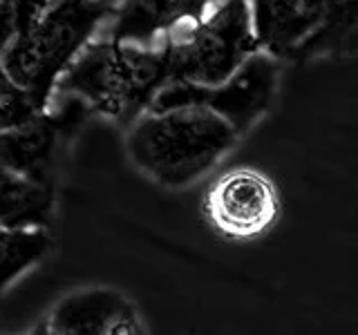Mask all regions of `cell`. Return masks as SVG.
<instances>
[{
    "instance_id": "obj_1",
    "label": "cell",
    "mask_w": 358,
    "mask_h": 335,
    "mask_svg": "<svg viewBox=\"0 0 358 335\" xmlns=\"http://www.w3.org/2000/svg\"><path fill=\"white\" fill-rule=\"evenodd\" d=\"M242 137L220 112L201 103L148 110L128 128L132 165L157 186L179 190L213 170Z\"/></svg>"
},
{
    "instance_id": "obj_2",
    "label": "cell",
    "mask_w": 358,
    "mask_h": 335,
    "mask_svg": "<svg viewBox=\"0 0 358 335\" xmlns=\"http://www.w3.org/2000/svg\"><path fill=\"white\" fill-rule=\"evenodd\" d=\"M164 43L139 45L110 36L94 38L59 78L54 96H76L121 128H130L148 112L168 83Z\"/></svg>"
},
{
    "instance_id": "obj_3",
    "label": "cell",
    "mask_w": 358,
    "mask_h": 335,
    "mask_svg": "<svg viewBox=\"0 0 358 335\" xmlns=\"http://www.w3.org/2000/svg\"><path fill=\"white\" fill-rule=\"evenodd\" d=\"M119 0H52L3 50L7 74L45 110L59 78L103 31Z\"/></svg>"
},
{
    "instance_id": "obj_4",
    "label": "cell",
    "mask_w": 358,
    "mask_h": 335,
    "mask_svg": "<svg viewBox=\"0 0 358 335\" xmlns=\"http://www.w3.org/2000/svg\"><path fill=\"white\" fill-rule=\"evenodd\" d=\"M260 50L280 63L358 56V0H249Z\"/></svg>"
},
{
    "instance_id": "obj_5",
    "label": "cell",
    "mask_w": 358,
    "mask_h": 335,
    "mask_svg": "<svg viewBox=\"0 0 358 335\" xmlns=\"http://www.w3.org/2000/svg\"><path fill=\"white\" fill-rule=\"evenodd\" d=\"M168 59V81L213 87L240 70L260 52L249 0H220L206 16L171 31L162 40Z\"/></svg>"
},
{
    "instance_id": "obj_6",
    "label": "cell",
    "mask_w": 358,
    "mask_h": 335,
    "mask_svg": "<svg viewBox=\"0 0 358 335\" xmlns=\"http://www.w3.org/2000/svg\"><path fill=\"white\" fill-rule=\"evenodd\" d=\"M90 114L76 96L52 98L45 110L0 132V163L31 181L56 186L63 150Z\"/></svg>"
},
{
    "instance_id": "obj_7",
    "label": "cell",
    "mask_w": 358,
    "mask_h": 335,
    "mask_svg": "<svg viewBox=\"0 0 358 335\" xmlns=\"http://www.w3.org/2000/svg\"><path fill=\"white\" fill-rule=\"evenodd\" d=\"M278 59L260 50L251 54L240 65V70L220 85L204 87L168 81L152 100L150 110L201 103L229 119L231 126L240 132V137H244L271 105L278 89Z\"/></svg>"
},
{
    "instance_id": "obj_8",
    "label": "cell",
    "mask_w": 358,
    "mask_h": 335,
    "mask_svg": "<svg viewBox=\"0 0 358 335\" xmlns=\"http://www.w3.org/2000/svg\"><path fill=\"white\" fill-rule=\"evenodd\" d=\"M204 212L210 226L224 237H260L278 221V186L262 170L233 168L208 188Z\"/></svg>"
},
{
    "instance_id": "obj_9",
    "label": "cell",
    "mask_w": 358,
    "mask_h": 335,
    "mask_svg": "<svg viewBox=\"0 0 358 335\" xmlns=\"http://www.w3.org/2000/svg\"><path fill=\"white\" fill-rule=\"evenodd\" d=\"M52 335H137L143 320L132 302L112 288H85L65 295L43 322Z\"/></svg>"
},
{
    "instance_id": "obj_10",
    "label": "cell",
    "mask_w": 358,
    "mask_h": 335,
    "mask_svg": "<svg viewBox=\"0 0 358 335\" xmlns=\"http://www.w3.org/2000/svg\"><path fill=\"white\" fill-rule=\"evenodd\" d=\"M220 0H119L106 25V36L139 45H157L168 34L199 20Z\"/></svg>"
},
{
    "instance_id": "obj_11",
    "label": "cell",
    "mask_w": 358,
    "mask_h": 335,
    "mask_svg": "<svg viewBox=\"0 0 358 335\" xmlns=\"http://www.w3.org/2000/svg\"><path fill=\"white\" fill-rule=\"evenodd\" d=\"M56 186L38 184L0 165V228H48Z\"/></svg>"
},
{
    "instance_id": "obj_12",
    "label": "cell",
    "mask_w": 358,
    "mask_h": 335,
    "mask_svg": "<svg viewBox=\"0 0 358 335\" xmlns=\"http://www.w3.org/2000/svg\"><path fill=\"white\" fill-rule=\"evenodd\" d=\"M52 248L48 228H0V297Z\"/></svg>"
},
{
    "instance_id": "obj_13",
    "label": "cell",
    "mask_w": 358,
    "mask_h": 335,
    "mask_svg": "<svg viewBox=\"0 0 358 335\" xmlns=\"http://www.w3.org/2000/svg\"><path fill=\"white\" fill-rule=\"evenodd\" d=\"M36 112H41L36 100L7 74L3 65V50H0V132L18 126Z\"/></svg>"
},
{
    "instance_id": "obj_14",
    "label": "cell",
    "mask_w": 358,
    "mask_h": 335,
    "mask_svg": "<svg viewBox=\"0 0 358 335\" xmlns=\"http://www.w3.org/2000/svg\"><path fill=\"white\" fill-rule=\"evenodd\" d=\"M52 0H14V20H16V31L27 27L29 22L36 18L41 11L48 7Z\"/></svg>"
},
{
    "instance_id": "obj_15",
    "label": "cell",
    "mask_w": 358,
    "mask_h": 335,
    "mask_svg": "<svg viewBox=\"0 0 358 335\" xmlns=\"http://www.w3.org/2000/svg\"><path fill=\"white\" fill-rule=\"evenodd\" d=\"M16 34L14 20V0H0V50L7 47V43Z\"/></svg>"
}]
</instances>
